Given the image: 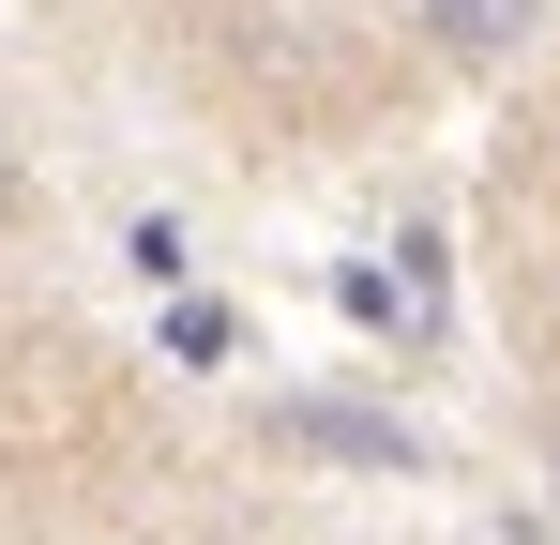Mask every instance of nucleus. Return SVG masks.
<instances>
[{"instance_id":"nucleus-1","label":"nucleus","mask_w":560,"mask_h":545,"mask_svg":"<svg viewBox=\"0 0 560 545\" xmlns=\"http://www.w3.org/2000/svg\"><path fill=\"white\" fill-rule=\"evenodd\" d=\"M409 15H424V46H440V61H515L546 0H409Z\"/></svg>"},{"instance_id":"nucleus-3","label":"nucleus","mask_w":560,"mask_h":545,"mask_svg":"<svg viewBox=\"0 0 560 545\" xmlns=\"http://www.w3.org/2000/svg\"><path fill=\"white\" fill-rule=\"evenodd\" d=\"M0 212H15V167H0Z\"/></svg>"},{"instance_id":"nucleus-4","label":"nucleus","mask_w":560,"mask_h":545,"mask_svg":"<svg viewBox=\"0 0 560 545\" xmlns=\"http://www.w3.org/2000/svg\"><path fill=\"white\" fill-rule=\"evenodd\" d=\"M546 469H560V440H546Z\"/></svg>"},{"instance_id":"nucleus-2","label":"nucleus","mask_w":560,"mask_h":545,"mask_svg":"<svg viewBox=\"0 0 560 545\" xmlns=\"http://www.w3.org/2000/svg\"><path fill=\"white\" fill-rule=\"evenodd\" d=\"M288 440H303V454H378V469H409V425H378V409H288Z\"/></svg>"}]
</instances>
